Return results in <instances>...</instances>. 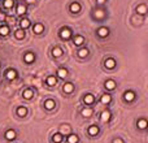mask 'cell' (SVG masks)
<instances>
[{"label": "cell", "mask_w": 148, "mask_h": 143, "mask_svg": "<svg viewBox=\"0 0 148 143\" xmlns=\"http://www.w3.org/2000/svg\"><path fill=\"white\" fill-rule=\"evenodd\" d=\"M70 36H72V31H70V29H68V28H62V29L60 30V38H61V39L68 40Z\"/></svg>", "instance_id": "1"}, {"label": "cell", "mask_w": 148, "mask_h": 143, "mask_svg": "<svg viewBox=\"0 0 148 143\" xmlns=\"http://www.w3.org/2000/svg\"><path fill=\"white\" fill-rule=\"evenodd\" d=\"M123 99H125L126 102H133V100L135 99V92H134V91H126V92L123 94Z\"/></svg>", "instance_id": "2"}, {"label": "cell", "mask_w": 148, "mask_h": 143, "mask_svg": "<svg viewBox=\"0 0 148 143\" xmlns=\"http://www.w3.org/2000/svg\"><path fill=\"white\" fill-rule=\"evenodd\" d=\"M100 118H101V121H103V122L109 121V120H111V112H109L108 109L103 111V112H101V114H100Z\"/></svg>", "instance_id": "3"}, {"label": "cell", "mask_w": 148, "mask_h": 143, "mask_svg": "<svg viewBox=\"0 0 148 143\" xmlns=\"http://www.w3.org/2000/svg\"><path fill=\"white\" fill-rule=\"evenodd\" d=\"M24 60H25L27 64H30V63H33V61L35 60V55H34L33 52H27V53H25Z\"/></svg>", "instance_id": "4"}, {"label": "cell", "mask_w": 148, "mask_h": 143, "mask_svg": "<svg viewBox=\"0 0 148 143\" xmlns=\"http://www.w3.org/2000/svg\"><path fill=\"white\" fill-rule=\"evenodd\" d=\"M83 102H84V104H92L95 102V98H94L92 94H86L83 96Z\"/></svg>", "instance_id": "5"}, {"label": "cell", "mask_w": 148, "mask_h": 143, "mask_svg": "<svg viewBox=\"0 0 148 143\" xmlns=\"http://www.w3.org/2000/svg\"><path fill=\"white\" fill-rule=\"evenodd\" d=\"M5 75H7L8 79L13 81V79H16V77H17V72L14 70V69H8L7 73H5Z\"/></svg>", "instance_id": "6"}, {"label": "cell", "mask_w": 148, "mask_h": 143, "mask_svg": "<svg viewBox=\"0 0 148 143\" xmlns=\"http://www.w3.org/2000/svg\"><path fill=\"white\" fill-rule=\"evenodd\" d=\"M62 90H64V92H66V94H70V92H73L74 85H73V83H70V82H66V83L64 85Z\"/></svg>", "instance_id": "7"}, {"label": "cell", "mask_w": 148, "mask_h": 143, "mask_svg": "<svg viewBox=\"0 0 148 143\" xmlns=\"http://www.w3.org/2000/svg\"><path fill=\"white\" fill-rule=\"evenodd\" d=\"M60 134L61 135H69V134H72L70 133V126L69 125H61V128H60Z\"/></svg>", "instance_id": "8"}, {"label": "cell", "mask_w": 148, "mask_h": 143, "mask_svg": "<svg viewBox=\"0 0 148 143\" xmlns=\"http://www.w3.org/2000/svg\"><path fill=\"white\" fill-rule=\"evenodd\" d=\"M22 96H24L25 99H31V98L34 96V92H33L31 89H26V90L22 91Z\"/></svg>", "instance_id": "9"}, {"label": "cell", "mask_w": 148, "mask_h": 143, "mask_svg": "<svg viewBox=\"0 0 148 143\" xmlns=\"http://www.w3.org/2000/svg\"><path fill=\"white\" fill-rule=\"evenodd\" d=\"M104 65H105V68H108V69H113V68L116 67V61H114V59H107V60L104 61Z\"/></svg>", "instance_id": "10"}, {"label": "cell", "mask_w": 148, "mask_h": 143, "mask_svg": "<svg viewBox=\"0 0 148 143\" xmlns=\"http://www.w3.org/2000/svg\"><path fill=\"white\" fill-rule=\"evenodd\" d=\"M55 107H56V104H55V102H53L52 99H47V100L44 102V108H45V109H53Z\"/></svg>", "instance_id": "11"}, {"label": "cell", "mask_w": 148, "mask_h": 143, "mask_svg": "<svg viewBox=\"0 0 148 143\" xmlns=\"http://www.w3.org/2000/svg\"><path fill=\"white\" fill-rule=\"evenodd\" d=\"M100 100H101L103 104H109V103L112 102V96L109 95V94H104V95H101Z\"/></svg>", "instance_id": "12"}, {"label": "cell", "mask_w": 148, "mask_h": 143, "mask_svg": "<svg viewBox=\"0 0 148 143\" xmlns=\"http://www.w3.org/2000/svg\"><path fill=\"white\" fill-rule=\"evenodd\" d=\"M98 133H99V126L98 125H91L88 128V134L90 135H96Z\"/></svg>", "instance_id": "13"}, {"label": "cell", "mask_w": 148, "mask_h": 143, "mask_svg": "<svg viewBox=\"0 0 148 143\" xmlns=\"http://www.w3.org/2000/svg\"><path fill=\"white\" fill-rule=\"evenodd\" d=\"M5 138H7L8 141H13V139H16V131H14V130H7V133H5Z\"/></svg>", "instance_id": "14"}, {"label": "cell", "mask_w": 148, "mask_h": 143, "mask_svg": "<svg viewBox=\"0 0 148 143\" xmlns=\"http://www.w3.org/2000/svg\"><path fill=\"white\" fill-rule=\"evenodd\" d=\"M98 34H99V36H101V38H105V36L109 35V30L107 28H100L98 30Z\"/></svg>", "instance_id": "15"}, {"label": "cell", "mask_w": 148, "mask_h": 143, "mask_svg": "<svg viewBox=\"0 0 148 143\" xmlns=\"http://www.w3.org/2000/svg\"><path fill=\"white\" fill-rule=\"evenodd\" d=\"M79 10H81V4H79V3H72V4H70V12L78 13Z\"/></svg>", "instance_id": "16"}, {"label": "cell", "mask_w": 148, "mask_h": 143, "mask_svg": "<svg viewBox=\"0 0 148 143\" xmlns=\"http://www.w3.org/2000/svg\"><path fill=\"white\" fill-rule=\"evenodd\" d=\"M43 30H44V26H43L42 24H35L34 28H33V31H34L35 34H40V33H43Z\"/></svg>", "instance_id": "17"}, {"label": "cell", "mask_w": 148, "mask_h": 143, "mask_svg": "<svg viewBox=\"0 0 148 143\" xmlns=\"http://www.w3.org/2000/svg\"><path fill=\"white\" fill-rule=\"evenodd\" d=\"M20 26H21L22 30H25V29H27V28L30 26V21H29L27 18H22V20L20 21Z\"/></svg>", "instance_id": "18"}, {"label": "cell", "mask_w": 148, "mask_h": 143, "mask_svg": "<svg viewBox=\"0 0 148 143\" xmlns=\"http://www.w3.org/2000/svg\"><path fill=\"white\" fill-rule=\"evenodd\" d=\"M136 13H139V14H146V13H147V7H146L144 4L138 5V7H136Z\"/></svg>", "instance_id": "19"}, {"label": "cell", "mask_w": 148, "mask_h": 143, "mask_svg": "<svg viewBox=\"0 0 148 143\" xmlns=\"http://www.w3.org/2000/svg\"><path fill=\"white\" fill-rule=\"evenodd\" d=\"M136 126H138L139 129L144 130V129L147 128V121H146L144 118H140V120H138V122H136Z\"/></svg>", "instance_id": "20"}, {"label": "cell", "mask_w": 148, "mask_h": 143, "mask_svg": "<svg viewBox=\"0 0 148 143\" xmlns=\"http://www.w3.org/2000/svg\"><path fill=\"white\" fill-rule=\"evenodd\" d=\"M73 42H74V44H75V46H82V44H83V42H84V38H83V36H81V35H77V36H74Z\"/></svg>", "instance_id": "21"}, {"label": "cell", "mask_w": 148, "mask_h": 143, "mask_svg": "<svg viewBox=\"0 0 148 143\" xmlns=\"http://www.w3.org/2000/svg\"><path fill=\"white\" fill-rule=\"evenodd\" d=\"M8 34H9V28H8L7 25H1V26H0V35L7 36Z\"/></svg>", "instance_id": "22"}, {"label": "cell", "mask_w": 148, "mask_h": 143, "mask_svg": "<svg viewBox=\"0 0 148 143\" xmlns=\"http://www.w3.org/2000/svg\"><path fill=\"white\" fill-rule=\"evenodd\" d=\"M79 138L77 134H69L68 135V143H78Z\"/></svg>", "instance_id": "23"}, {"label": "cell", "mask_w": 148, "mask_h": 143, "mask_svg": "<svg viewBox=\"0 0 148 143\" xmlns=\"http://www.w3.org/2000/svg\"><path fill=\"white\" fill-rule=\"evenodd\" d=\"M26 7L24 5V4H20L18 7H17V14H20V16H24L25 13H26Z\"/></svg>", "instance_id": "24"}, {"label": "cell", "mask_w": 148, "mask_h": 143, "mask_svg": "<svg viewBox=\"0 0 148 143\" xmlns=\"http://www.w3.org/2000/svg\"><path fill=\"white\" fill-rule=\"evenodd\" d=\"M81 113H82L83 117H91L92 116V109L91 108H83Z\"/></svg>", "instance_id": "25"}, {"label": "cell", "mask_w": 148, "mask_h": 143, "mask_svg": "<svg viewBox=\"0 0 148 143\" xmlns=\"http://www.w3.org/2000/svg\"><path fill=\"white\" fill-rule=\"evenodd\" d=\"M17 114L21 116V117H25V116L27 114V109H26V107H18L17 108Z\"/></svg>", "instance_id": "26"}, {"label": "cell", "mask_w": 148, "mask_h": 143, "mask_svg": "<svg viewBox=\"0 0 148 143\" xmlns=\"http://www.w3.org/2000/svg\"><path fill=\"white\" fill-rule=\"evenodd\" d=\"M116 87V82L113 81V79H108L107 82H105V89L107 90H113Z\"/></svg>", "instance_id": "27"}, {"label": "cell", "mask_w": 148, "mask_h": 143, "mask_svg": "<svg viewBox=\"0 0 148 143\" xmlns=\"http://www.w3.org/2000/svg\"><path fill=\"white\" fill-rule=\"evenodd\" d=\"M52 55H53L55 57H60V56L62 55V50H61L60 47H55V48L52 50Z\"/></svg>", "instance_id": "28"}, {"label": "cell", "mask_w": 148, "mask_h": 143, "mask_svg": "<svg viewBox=\"0 0 148 143\" xmlns=\"http://www.w3.org/2000/svg\"><path fill=\"white\" fill-rule=\"evenodd\" d=\"M57 83V79H56V77H53V75H49L48 78H47V85L48 86H55Z\"/></svg>", "instance_id": "29"}, {"label": "cell", "mask_w": 148, "mask_h": 143, "mask_svg": "<svg viewBox=\"0 0 148 143\" xmlns=\"http://www.w3.org/2000/svg\"><path fill=\"white\" fill-rule=\"evenodd\" d=\"M78 56L82 57V59L87 57V56H88V50H87V48H82V50H79V51H78Z\"/></svg>", "instance_id": "30"}, {"label": "cell", "mask_w": 148, "mask_h": 143, "mask_svg": "<svg viewBox=\"0 0 148 143\" xmlns=\"http://www.w3.org/2000/svg\"><path fill=\"white\" fill-rule=\"evenodd\" d=\"M14 35H16L17 39H24V38H25V30H22V29L16 30V31H14Z\"/></svg>", "instance_id": "31"}, {"label": "cell", "mask_w": 148, "mask_h": 143, "mask_svg": "<svg viewBox=\"0 0 148 143\" xmlns=\"http://www.w3.org/2000/svg\"><path fill=\"white\" fill-rule=\"evenodd\" d=\"M57 75H59L60 78H65V77L68 75V70H66L65 68H60V69L57 70Z\"/></svg>", "instance_id": "32"}, {"label": "cell", "mask_w": 148, "mask_h": 143, "mask_svg": "<svg viewBox=\"0 0 148 143\" xmlns=\"http://www.w3.org/2000/svg\"><path fill=\"white\" fill-rule=\"evenodd\" d=\"M52 139H53V142L55 143H61V141H62V135H61L60 133H56V134H53Z\"/></svg>", "instance_id": "33"}, {"label": "cell", "mask_w": 148, "mask_h": 143, "mask_svg": "<svg viewBox=\"0 0 148 143\" xmlns=\"http://www.w3.org/2000/svg\"><path fill=\"white\" fill-rule=\"evenodd\" d=\"M105 14H104V10H101V9H98V10H95V17L96 18H103Z\"/></svg>", "instance_id": "34"}, {"label": "cell", "mask_w": 148, "mask_h": 143, "mask_svg": "<svg viewBox=\"0 0 148 143\" xmlns=\"http://www.w3.org/2000/svg\"><path fill=\"white\" fill-rule=\"evenodd\" d=\"M13 4H14V3H13V0H4V7H5V8H8V9H9V8H12V7H13Z\"/></svg>", "instance_id": "35"}, {"label": "cell", "mask_w": 148, "mask_h": 143, "mask_svg": "<svg viewBox=\"0 0 148 143\" xmlns=\"http://www.w3.org/2000/svg\"><path fill=\"white\" fill-rule=\"evenodd\" d=\"M113 143H123V141H122L121 138H116V139L113 141Z\"/></svg>", "instance_id": "36"}, {"label": "cell", "mask_w": 148, "mask_h": 143, "mask_svg": "<svg viewBox=\"0 0 148 143\" xmlns=\"http://www.w3.org/2000/svg\"><path fill=\"white\" fill-rule=\"evenodd\" d=\"M4 20H5V14L0 12V21H4Z\"/></svg>", "instance_id": "37"}, {"label": "cell", "mask_w": 148, "mask_h": 143, "mask_svg": "<svg viewBox=\"0 0 148 143\" xmlns=\"http://www.w3.org/2000/svg\"><path fill=\"white\" fill-rule=\"evenodd\" d=\"M35 1H37V0H26V3H27V4H34Z\"/></svg>", "instance_id": "38"}, {"label": "cell", "mask_w": 148, "mask_h": 143, "mask_svg": "<svg viewBox=\"0 0 148 143\" xmlns=\"http://www.w3.org/2000/svg\"><path fill=\"white\" fill-rule=\"evenodd\" d=\"M104 1H105V0H98V3H99V4H103Z\"/></svg>", "instance_id": "39"}]
</instances>
